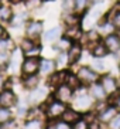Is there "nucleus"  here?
Segmentation results:
<instances>
[{
	"label": "nucleus",
	"mask_w": 120,
	"mask_h": 129,
	"mask_svg": "<svg viewBox=\"0 0 120 129\" xmlns=\"http://www.w3.org/2000/svg\"><path fill=\"white\" fill-rule=\"evenodd\" d=\"M45 2H54V0H45Z\"/></svg>",
	"instance_id": "46"
},
{
	"label": "nucleus",
	"mask_w": 120,
	"mask_h": 129,
	"mask_svg": "<svg viewBox=\"0 0 120 129\" xmlns=\"http://www.w3.org/2000/svg\"><path fill=\"white\" fill-rule=\"evenodd\" d=\"M100 84L103 85V88H105V91L106 94H114L116 91H119V85H117L116 80L113 78V77L110 75H105L103 78H102Z\"/></svg>",
	"instance_id": "11"
},
{
	"label": "nucleus",
	"mask_w": 120,
	"mask_h": 129,
	"mask_svg": "<svg viewBox=\"0 0 120 129\" xmlns=\"http://www.w3.org/2000/svg\"><path fill=\"white\" fill-rule=\"evenodd\" d=\"M78 77H75L74 74H67V77H65V84L67 85H69V87L74 89V88H78L79 87V82H78Z\"/></svg>",
	"instance_id": "30"
},
{
	"label": "nucleus",
	"mask_w": 120,
	"mask_h": 129,
	"mask_svg": "<svg viewBox=\"0 0 120 129\" xmlns=\"http://www.w3.org/2000/svg\"><path fill=\"white\" fill-rule=\"evenodd\" d=\"M23 129H44V123L40 119H30L24 123Z\"/></svg>",
	"instance_id": "28"
},
{
	"label": "nucleus",
	"mask_w": 120,
	"mask_h": 129,
	"mask_svg": "<svg viewBox=\"0 0 120 129\" xmlns=\"http://www.w3.org/2000/svg\"><path fill=\"white\" fill-rule=\"evenodd\" d=\"M92 2V4H98V3H102L103 0H90Z\"/></svg>",
	"instance_id": "43"
},
{
	"label": "nucleus",
	"mask_w": 120,
	"mask_h": 129,
	"mask_svg": "<svg viewBox=\"0 0 120 129\" xmlns=\"http://www.w3.org/2000/svg\"><path fill=\"white\" fill-rule=\"evenodd\" d=\"M62 119H64V122H67V123H75L78 119H81L78 115V112H76L75 109H65V112L62 114Z\"/></svg>",
	"instance_id": "21"
},
{
	"label": "nucleus",
	"mask_w": 120,
	"mask_h": 129,
	"mask_svg": "<svg viewBox=\"0 0 120 129\" xmlns=\"http://www.w3.org/2000/svg\"><path fill=\"white\" fill-rule=\"evenodd\" d=\"M116 115H117V108L116 106H113V105H109V106H106L105 109L99 114L98 118H99V121L100 122H110Z\"/></svg>",
	"instance_id": "15"
},
{
	"label": "nucleus",
	"mask_w": 120,
	"mask_h": 129,
	"mask_svg": "<svg viewBox=\"0 0 120 129\" xmlns=\"http://www.w3.org/2000/svg\"><path fill=\"white\" fill-rule=\"evenodd\" d=\"M89 129H100V125L96 123V122H93L92 125H89Z\"/></svg>",
	"instance_id": "41"
},
{
	"label": "nucleus",
	"mask_w": 120,
	"mask_h": 129,
	"mask_svg": "<svg viewBox=\"0 0 120 129\" xmlns=\"http://www.w3.org/2000/svg\"><path fill=\"white\" fill-rule=\"evenodd\" d=\"M112 23L114 24V27H116V28H119V30H120V9L116 7V10L113 12Z\"/></svg>",
	"instance_id": "33"
},
{
	"label": "nucleus",
	"mask_w": 120,
	"mask_h": 129,
	"mask_svg": "<svg viewBox=\"0 0 120 129\" xmlns=\"http://www.w3.org/2000/svg\"><path fill=\"white\" fill-rule=\"evenodd\" d=\"M7 2L11 4V6H17V4L23 3V0H7Z\"/></svg>",
	"instance_id": "40"
},
{
	"label": "nucleus",
	"mask_w": 120,
	"mask_h": 129,
	"mask_svg": "<svg viewBox=\"0 0 120 129\" xmlns=\"http://www.w3.org/2000/svg\"><path fill=\"white\" fill-rule=\"evenodd\" d=\"M42 27H44V24H42L41 20H28V21L26 23L27 37L33 38V40L38 38L42 33Z\"/></svg>",
	"instance_id": "4"
},
{
	"label": "nucleus",
	"mask_w": 120,
	"mask_h": 129,
	"mask_svg": "<svg viewBox=\"0 0 120 129\" xmlns=\"http://www.w3.org/2000/svg\"><path fill=\"white\" fill-rule=\"evenodd\" d=\"M81 55H82V47L79 44H71V47L68 50V61L69 62H78Z\"/></svg>",
	"instance_id": "16"
},
{
	"label": "nucleus",
	"mask_w": 120,
	"mask_h": 129,
	"mask_svg": "<svg viewBox=\"0 0 120 129\" xmlns=\"http://www.w3.org/2000/svg\"><path fill=\"white\" fill-rule=\"evenodd\" d=\"M65 77H67V74L64 71L52 72V77H51L49 82H51V85H61L62 82H65Z\"/></svg>",
	"instance_id": "27"
},
{
	"label": "nucleus",
	"mask_w": 120,
	"mask_h": 129,
	"mask_svg": "<svg viewBox=\"0 0 120 129\" xmlns=\"http://www.w3.org/2000/svg\"><path fill=\"white\" fill-rule=\"evenodd\" d=\"M54 70H55V62L49 58H44V60H40V71L41 74H52Z\"/></svg>",
	"instance_id": "19"
},
{
	"label": "nucleus",
	"mask_w": 120,
	"mask_h": 129,
	"mask_svg": "<svg viewBox=\"0 0 120 129\" xmlns=\"http://www.w3.org/2000/svg\"><path fill=\"white\" fill-rule=\"evenodd\" d=\"M9 47H11V40L7 37H2L0 38V53L2 51H7Z\"/></svg>",
	"instance_id": "32"
},
{
	"label": "nucleus",
	"mask_w": 120,
	"mask_h": 129,
	"mask_svg": "<svg viewBox=\"0 0 120 129\" xmlns=\"http://www.w3.org/2000/svg\"><path fill=\"white\" fill-rule=\"evenodd\" d=\"M7 60H9V54H7V51H2V53H0V65L7 64Z\"/></svg>",
	"instance_id": "38"
},
{
	"label": "nucleus",
	"mask_w": 120,
	"mask_h": 129,
	"mask_svg": "<svg viewBox=\"0 0 120 129\" xmlns=\"http://www.w3.org/2000/svg\"><path fill=\"white\" fill-rule=\"evenodd\" d=\"M62 9L65 12H74V0H62Z\"/></svg>",
	"instance_id": "34"
},
{
	"label": "nucleus",
	"mask_w": 120,
	"mask_h": 129,
	"mask_svg": "<svg viewBox=\"0 0 120 129\" xmlns=\"http://www.w3.org/2000/svg\"><path fill=\"white\" fill-rule=\"evenodd\" d=\"M21 71L24 75H33L40 71V58L38 57H28L23 61Z\"/></svg>",
	"instance_id": "3"
},
{
	"label": "nucleus",
	"mask_w": 120,
	"mask_h": 129,
	"mask_svg": "<svg viewBox=\"0 0 120 129\" xmlns=\"http://www.w3.org/2000/svg\"><path fill=\"white\" fill-rule=\"evenodd\" d=\"M98 26H99V30H100L102 33H105V34H110L113 31V28H114V24H113L112 21H109L107 19H105L103 21H99Z\"/></svg>",
	"instance_id": "25"
},
{
	"label": "nucleus",
	"mask_w": 120,
	"mask_h": 129,
	"mask_svg": "<svg viewBox=\"0 0 120 129\" xmlns=\"http://www.w3.org/2000/svg\"><path fill=\"white\" fill-rule=\"evenodd\" d=\"M27 21H28V14H27L26 10L24 12H20V13H14L13 17H11V20H10V23L13 27H20L23 24H26Z\"/></svg>",
	"instance_id": "17"
},
{
	"label": "nucleus",
	"mask_w": 120,
	"mask_h": 129,
	"mask_svg": "<svg viewBox=\"0 0 120 129\" xmlns=\"http://www.w3.org/2000/svg\"><path fill=\"white\" fill-rule=\"evenodd\" d=\"M17 102V98L16 95L13 94V91L7 89V91L0 92V106H4V108H11L14 106Z\"/></svg>",
	"instance_id": "9"
},
{
	"label": "nucleus",
	"mask_w": 120,
	"mask_h": 129,
	"mask_svg": "<svg viewBox=\"0 0 120 129\" xmlns=\"http://www.w3.org/2000/svg\"><path fill=\"white\" fill-rule=\"evenodd\" d=\"M45 0H23V4L26 6V10H37L42 6Z\"/></svg>",
	"instance_id": "26"
},
{
	"label": "nucleus",
	"mask_w": 120,
	"mask_h": 129,
	"mask_svg": "<svg viewBox=\"0 0 120 129\" xmlns=\"http://www.w3.org/2000/svg\"><path fill=\"white\" fill-rule=\"evenodd\" d=\"M117 9H120V2H117Z\"/></svg>",
	"instance_id": "45"
},
{
	"label": "nucleus",
	"mask_w": 120,
	"mask_h": 129,
	"mask_svg": "<svg viewBox=\"0 0 120 129\" xmlns=\"http://www.w3.org/2000/svg\"><path fill=\"white\" fill-rule=\"evenodd\" d=\"M78 80L81 81L82 84H86V85H90L98 81V72L95 71L93 68H89V67H81L76 74Z\"/></svg>",
	"instance_id": "1"
},
{
	"label": "nucleus",
	"mask_w": 120,
	"mask_h": 129,
	"mask_svg": "<svg viewBox=\"0 0 120 129\" xmlns=\"http://www.w3.org/2000/svg\"><path fill=\"white\" fill-rule=\"evenodd\" d=\"M67 37H69L71 40H75V38H79L82 36V28H81V24L78 26H71L67 27V33H65Z\"/></svg>",
	"instance_id": "22"
},
{
	"label": "nucleus",
	"mask_w": 120,
	"mask_h": 129,
	"mask_svg": "<svg viewBox=\"0 0 120 129\" xmlns=\"http://www.w3.org/2000/svg\"><path fill=\"white\" fill-rule=\"evenodd\" d=\"M74 129H89V125L86 123V121L78 119V121L74 123Z\"/></svg>",
	"instance_id": "35"
},
{
	"label": "nucleus",
	"mask_w": 120,
	"mask_h": 129,
	"mask_svg": "<svg viewBox=\"0 0 120 129\" xmlns=\"http://www.w3.org/2000/svg\"><path fill=\"white\" fill-rule=\"evenodd\" d=\"M23 50L20 48H16L13 53H11V57L10 61H9V65H10V70L13 72H17L19 71V67H20V62H21V58H23Z\"/></svg>",
	"instance_id": "13"
},
{
	"label": "nucleus",
	"mask_w": 120,
	"mask_h": 129,
	"mask_svg": "<svg viewBox=\"0 0 120 129\" xmlns=\"http://www.w3.org/2000/svg\"><path fill=\"white\" fill-rule=\"evenodd\" d=\"M35 47V44H34L33 41V38L30 37H26V38H23V41H21V46H20V48L24 51V53H27V51H30L31 48H34Z\"/></svg>",
	"instance_id": "31"
},
{
	"label": "nucleus",
	"mask_w": 120,
	"mask_h": 129,
	"mask_svg": "<svg viewBox=\"0 0 120 129\" xmlns=\"http://www.w3.org/2000/svg\"><path fill=\"white\" fill-rule=\"evenodd\" d=\"M65 109H67V105H65V102H61V101H54V102H51L48 105V108H47V116L51 118V119H55V118H59L62 116V114L65 112Z\"/></svg>",
	"instance_id": "5"
},
{
	"label": "nucleus",
	"mask_w": 120,
	"mask_h": 129,
	"mask_svg": "<svg viewBox=\"0 0 120 129\" xmlns=\"http://www.w3.org/2000/svg\"><path fill=\"white\" fill-rule=\"evenodd\" d=\"M74 108L76 111H88L92 108V96L86 94L85 91H81L75 95L74 99Z\"/></svg>",
	"instance_id": "2"
},
{
	"label": "nucleus",
	"mask_w": 120,
	"mask_h": 129,
	"mask_svg": "<svg viewBox=\"0 0 120 129\" xmlns=\"http://www.w3.org/2000/svg\"><path fill=\"white\" fill-rule=\"evenodd\" d=\"M11 119V112L9 108H4V106H0V125L3 123H7Z\"/></svg>",
	"instance_id": "29"
},
{
	"label": "nucleus",
	"mask_w": 120,
	"mask_h": 129,
	"mask_svg": "<svg viewBox=\"0 0 120 129\" xmlns=\"http://www.w3.org/2000/svg\"><path fill=\"white\" fill-rule=\"evenodd\" d=\"M2 2H3V0H2Z\"/></svg>",
	"instance_id": "50"
},
{
	"label": "nucleus",
	"mask_w": 120,
	"mask_h": 129,
	"mask_svg": "<svg viewBox=\"0 0 120 129\" xmlns=\"http://www.w3.org/2000/svg\"><path fill=\"white\" fill-rule=\"evenodd\" d=\"M62 21L67 27L78 26V24L82 23V14H78L75 12H65L62 16Z\"/></svg>",
	"instance_id": "10"
},
{
	"label": "nucleus",
	"mask_w": 120,
	"mask_h": 129,
	"mask_svg": "<svg viewBox=\"0 0 120 129\" xmlns=\"http://www.w3.org/2000/svg\"><path fill=\"white\" fill-rule=\"evenodd\" d=\"M92 67L95 68V71H102V70L105 68V65H103V62H102L100 60H93Z\"/></svg>",
	"instance_id": "37"
},
{
	"label": "nucleus",
	"mask_w": 120,
	"mask_h": 129,
	"mask_svg": "<svg viewBox=\"0 0 120 129\" xmlns=\"http://www.w3.org/2000/svg\"><path fill=\"white\" fill-rule=\"evenodd\" d=\"M40 51H41V48H40V47H34V48H31L30 51H27L26 54L28 55V57H33V55H35V54H38Z\"/></svg>",
	"instance_id": "39"
},
{
	"label": "nucleus",
	"mask_w": 120,
	"mask_h": 129,
	"mask_svg": "<svg viewBox=\"0 0 120 129\" xmlns=\"http://www.w3.org/2000/svg\"><path fill=\"white\" fill-rule=\"evenodd\" d=\"M116 2H120V0H116Z\"/></svg>",
	"instance_id": "49"
},
{
	"label": "nucleus",
	"mask_w": 120,
	"mask_h": 129,
	"mask_svg": "<svg viewBox=\"0 0 120 129\" xmlns=\"http://www.w3.org/2000/svg\"><path fill=\"white\" fill-rule=\"evenodd\" d=\"M90 6H92L90 0H74V12L78 14H85Z\"/></svg>",
	"instance_id": "18"
},
{
	"label": "nucleus",
	"mask_w": 120,
	"mask_h": 129,
	"mask_svg": "<svg viewBox=\"0 0 120 129\" xmlns=\"http://www.w3.org/2000/svg\"><path fill=\"white\" fill-rule=\"evenodd\" d=\"M24 87L28 88V89H33V88H35L38 85V82H40V80H38V77L35 75V74H33V75H26V78H24Z\"/></svg>",
	"instance_id": "24"
},
{
	"label": "nucleus",
	"mask_w": 120,
	"mask_h": 129,
	"mask_svg": "<svg viewBox=\"0 0 120 129\" xmlns=\"http://www.w3.org/2000/svg\"><path fill=\"white\" fill-rule=\"evenodd\" d=\"M72 95H74L72 94V88L64 82L58 87V89L55 92V98L58 101H61V102H68V101L72 99Z\"/></svg>",
	"instance_id": "7"
},
{
	"label": "nucleus",
	"mask_w": 120,
	"mask_h": 129,
	"mask_svg": "<svg viewBox=\"0 0 120 129\" xmlns=\"http://www.w3.org/2000/svg\"><path fill=\"white\" fill-rule=\"evenodd\" d=\"M3 87V78H2V77H0V88Z\"/></svg>",
	"instance_id": "44"
},
{
	"label": "nucleus",
	"mask_w": 120,
	"mask_h": 129,
	"mask_svg": "<svg viewBox=\"0 0 120 129\" xmlns=\"http://www.w3.org/2000/svg\"><path fill=\"white\" fill-rule=\"evenodd\" d=\"M107 53H109V50L105 46V43H103V44H102V43H96L93 46V55L96 58L105 57V55H107Z\"/></svg>",
	"instance_id": "23"
},
{
	"label": "nucleus",
	"mask_w": 120,
	"mask_h": 129,
	"mask_svg": "<svg viewBox=\"0 0 120 129\" xmlns=\"http://www.w3.org/2000/svg\"><path fill=\"white\" fill-rule=\"evenodd\" d=\"M47 95H48V89L45 87H38L35 89L30 92L28 95V102L30 104H34V105H37V104L42 102L45 98H47Z\"/></svg>",
	"instance_id": "6"
},
{
	"label": "nucleus",
	"mask_w": 120,
	"mask_h": 129,
	"mask_svg": "<svg viewBox=\"0 0 120 129\" xmlns=\"http://www.w3.org/2000/svg\"><path fill=\"white\" fill-rule=\"evenodd\" d=\"M61 36H62V27L56 26V27H52L44 33V41L45 43H54L56 40H59Z\"/></svg>",
	"instance_id": "12"
},
{
	"label": "nucleus",
	"mask_w": 120,
	"mask_h": 129,
	"mask_svg": "<svg viewBox=\"0 0 120 129\" xmlns=\"http://www.w3.org/2000/svg\"><path fill=\"white\" fill-rule=\"evenodd\" d=\"M105 46L107 47L109 53H117L120 50V37L114 33H110V34H106L105 37Z\"/></svg>",
	"instance_id": "8"
},
{
	"label": "nucleus",
	"mask_w": 120,
	"mask_h": 129,
	"mask_svg": "<svg viewBox=\"0 0 120 129\" xmlns=\"http://www.w3.org/2000/svg\"><path fill=\"white\" fill-rule=\"evenodd\" d=\"M110 129H120V115H116L110 121Z\"/></svg>",
	"instance_id": "36"
},
{
	"label": "nucleus",
	"mask_w": 120,
	"mask_h": 129,
	"mask_svg": "<svg viewBox=\"0 0 120 129\" xmlns=\"http://www.w3.org/2000/svg\"><path fill=\"white\" fill-rule=\"evenodd\" d=\"M2 4H3V2H2V0H0V6H2Z\"/></svg>",
	"instance_id": "47"
},
{
	"label": "nucleus",
	"mask_w": 120,
	"mask_h": 129,
	"mask_svg": "<svg viewBox=\"0 0 120 129\" xmlns=\"http://www.w3.org/2000/svg\"><path fill=\"white\" fill-rule=\"evenodd\" d=\"M90 95H92V98L98 99V101H102V99L106 98V91L105 88H103V85L102 84H98V82H93L90 84V89H89Z\"/></svg>",
	"instance_id": "14"
},
{
	"label": "nucleus",
	"mask_w": 120,
	"mask_h": 129,
	"mask_svg": "<svg viewBox=\"0 0 120 129\" xmlns=\"http://www.w3.org/2000/svg\"><path fill=\"white\" fill-rule=\"evenodd\" d=\"M119 70H120V64H119Z\"/></svg>",
	"instance_id": "48"
},
{
	"label": "nucleus",
	"mask_w": 120,
	"mask_h": 129,
	"mask_svg": "<svg viewBox=\"0 0 120 129\" xmlns=\"http://www.w3.org/2000/svg\"><path fill=\"white\" fill-rule=\"evenodd\" d=\"M13 14H14V13H13L11 6H7V4H2V6H0V21L10 23Z\"/></svg>",
	"instance_id": "20"
},
{
	"label": "nucleus",
	"mask_w": 120,
	"mask_h": 129,
	"mask_svg": "<svg viewBox=\"0 0 120 129\" xmlns=\"http://www.w3.org/2000/svg\"><path fill=\"white\" fill-rule=\"evenodd\" d=\"M4 36H6V30H4V27L0 24V38L4 37Z\"/></svg>",
	"instance_id": "42"
}]
</instances>
